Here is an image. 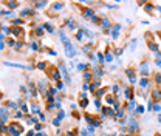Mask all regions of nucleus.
I'll return each instance as SVG.
<instances>
[{
    "label": "nucleus",
    "mask_w": 161,
    "mask_h": 136,
    "mask_svg": "<svg viewBox=\"0 0 161 136\" xmlns=\"http://www.w3.org/2000/svg\"><path fill=\"white\" fill-rule=\"evenodd\" d=\"M9 133H11L13 136H19L20 127H17V125H11V128H9Z\"/></svg>",
    "instance_id": "f257e3e1"
},
{
    "label": "nucleus",
    "mask_w": 161,
    "mask_h": 136,
    "mask_svg": "<svg viewBox=\"0 0 161 136\" xmlns=\"http://www.w3.org/2000/svg\"><path fill=\"white\" fill-rule=\"evenodd\" d=\"M2 121H3V122H6V110H5V108L2 110Z\"/></svg>",
    "instance_id": "f03ea898"
},
{
    "label": "nucleus",
    "mask_w": 161,
    "mask_h": 136,
    "mask_svg": "<svg viewBox=\"0 0 161 136\" xmlns=\"http://www.w3.org/2000/svg\"><path fill=\"white\" fill-rule=\"evenodd\" d=\"M62 8V3H54V9H60Z\"/></svg>",
    "instance_id": "7ed1b4c3"
},
{
    "label": "nucleus",
    "mask_w": 161,
    "mask_h": 136,
    "mask_svg": "<svg viewBox=\"0 0 161 136\" xmlns=\"http://www.w3.org/2000/svg\"><path fill=\"white\" fill-rule=\"evenodd\" d=\"M8 5H9V6H11V8H14V6H16V5H17V3H16V2H8Z\"/></svg>",
    "instance_id": "20e7f679"
},
{
    "label": "nucleus",
    "mask_w": 161,
    "mask_h": 136,
    "mask_svg": "<svg viewBox=\"0 0 161 136\" xmlns=\"http://www.w3.org/2000/svg\"><path fill=\"white\" fill-rule=\"evenodd\" d=\"M45 5H47L45 2H40V3H37V6H39V8H42V6H45Z\"/></svg>",
    "instance_id": "39448f33"
},
{
    "label": "nucleus",
    "mask_w": 161,
    "mask_h": 136,
    "mask_svg": "<svg viewBox=\"0 0 161 136\" xmlns=\"http://www.w3.org/2000/svg\"><path fill=\"white\" fill-rule=\"evenodd\" d=\"M87 104H88V102H87V99H85V101H82V102H80V105H82V107H85V105H87Z\"/></svg>",
    "instance_id": "423d86ee"
}]
</instances>
